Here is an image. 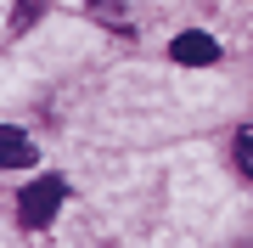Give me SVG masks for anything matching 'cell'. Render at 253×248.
<instances>
[{"instance_id":"obj_5","label":"cell","mask_w":253,"mask_h":248,"mask_svg":"<svg viewBox=\"0 0 253 248\" xmlns=\"http://www.w3.org/2000/svg\"><path fill=\"white\" fill-rule=\"evenodd\" d=\"M34 17H40V0H23V6L11 11V28H28V23H34Z\"/></svg>"},{"instance_id":"obj_3","label":"cell","mask_w":253,"mask_h":248,"mask_svg":"<svg viewBox=\"0 0 253 248\" xmlns=\"http://www.w3.org/2000/svg\"><path fill=\"white\" fill-rule=\"evenodd\" d=\"M23 164H34V141L23 130L0 124V169H23Z\"/></svg>"},{"instance_id":"obj_2","label":"cell","mask_w":253,"mask_h":248,"mask_svg":"<svg viewBox=\"0 0 253 248\" xmlns=\"http://www.w3.org/2000/svg\"><path fill=\"white\" fill-rule=\"evenodd\" d=\"M169 56L174 62H219V46H214V34H203V28H186V34H174Z\"/></svg>"},{"instance_id":"obj_1","label":"cell","mask_w":253,"mask_h":248,"mask_svg":"<svg viewBox=\"0 0 253 248\" xmlns=\"http://www.w3.org/2000/svg\"><path fill=\"white\" fill-rule=\"evenodd\" d=\"M62 209V181L56 175H45V181H34L23 192V203H17V214H23V226H45L51 214Z\"/></svg>"},{"instance_id":"obj_6","label":"cell","mask_w":253,"mask_h":248,"mask_svg":"<svg viewBox=\"0 0 253 248\" xmlns=\"http://www.w3.org/2000/svg\"><path fill=\"white\" fill-rule=\"evenodd\" d=\"M90 11H118V0H84Z\"/></svg>"},{"instance_id":"obj_4","label":"cell","mask_w":253,"mask_h":248,"mask_svg":"<svg viewBox=\"0 0 253 248\" xmlns=\"http://www.w3.org/2000/svg\"><path fill=\"white\" fill-rule=\"evenodd\" d=\"M236 169H242L248 181H253V124L242 130V136H236Z\"/></svg>"}]
</instances>
